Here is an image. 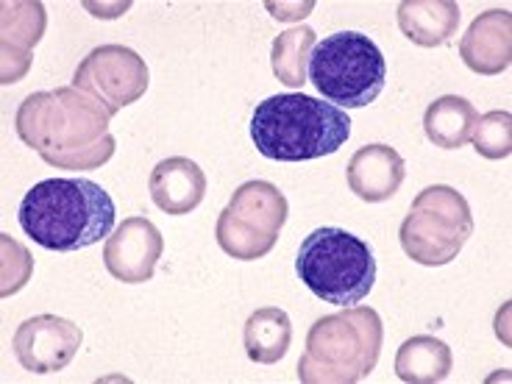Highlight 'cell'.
Here are the masks:
<instances>
[{
  "mask_svg": "<svg viewBox=\"0 0 512 384\" xmlns=\"http://www.w3.org/2000/svg\"><path fill=\"white\" fill-rule=\"evenodd\" d=\"M20 226L48 251H84L115 229V201L90 179H48L20 201Z\"/></svg>",
  "mask_w": 512,
  "mask_h": 384,
  "instance_id": "obj_2",
  "label": "cell"
},
{
  "mask_svg": "<svg viewBox=\"0 0 512 384\" xmlns=\"http://www.w3.org/2000/svg\"><path fill=\"white\" fill-rule=\"evenodd\" d=\"M476 154L485 159H507L512 154V115L510 112H487L476 120L471 134Z\"/></svg>",
  "mask_w": 512,
  "mask_h": 384,
  "instance_id": "obj_22",
  "label": "cell"
},
{
  "mask_svg": "<svg viewBox=\"0 0 512 384\" xmlns=\"http://www.w3.org/2000/svg\"><path fill=\"white\" fill-rule=\"evenodd\" d=\"M318 45V37L309 26H298L284 31L273 39L270 48V62H273V76L287 87H304L309 78V56Z\"/></svg>",
  "mask_w": 512,
  "mask_h": 384,
  "instance_id": "obj_20",
  "label": "cell"
},
{
  "mask_svg": "<svg viewBox=\"0 0 512 384\" xmlns=\"http://www.w3.org/2000/svg\"><path fill=\"white\" fill-rule=\"evenodd\" d=\"M3 31H0V81L14 84L26 76L31 56L48 26L45 6L37 0L3 3Z\"/></svg>",
  "mask_w": 512,
  "mask_h": 384,
  "instance_id": "obj_11",
  "label": "cell"
},
{
  "mask_svg": "<svg viewBox=\"0 0 512 384\" xmlns=\"http://www.w3.org/2000/svg\"><path fill=\"white\" fill-rule=\"evenodd\" d=\"M460 56L476 76H501L512 64L510 9H490L479 14L460 39Z\"/></svg>",
  "mask_w": 512,
  "mask_h": 384,
  "instance_id": "obj_12",
  "label": "cell"
},
{
  "mask_svg": "<svg viewBox=\"0 0 512 384\" xmlns=\"http://www.w3.org/2000/svg\"><path fill=\"white\" fill-rule=\"evenodd\" d=\"M351 137L343 109L304 92H284L262 101L251 117V140L265 159L309 162L337 154Z\"/></svg>",
  "mask_w": 512,
  "mask_h": 384,
  "instance_id": "obj_3",
  "label": "cell"
},
{
  "mask_svg": "<svg viewBox=\"0 0 512 384\" xmlns=\"http://www.w3.org/2000/svg\"><path fill=\"white\" fill-rule=\"evenodd\" d=\"M474 234V215L465 195L446 184L426 187L415 195L398 240L412 262L443 268L454 262Z\"/></svg>",
  "mask_w": 512,
  "mask_h": 384,
  "instance_id": "obj_7",
  "label": "cell"
},
{
  "mask_svg": "<svg viewBox=\"0 0 512 384\" xmlns=\"http://www.w3.org/2000/svg\"><path fill=\"white\" fill-rule=\"evenodd\" d=\"M387 64L379 45L359 31L323 37L309 56V81L337 109H362L384 90Z\"/></svg>",
  "mask_w": 512,
  "mask_h": 384,
  "instance_id": "obj_6",
  "label": "cell"
},
{
  "mask_svg": "<svg viewBox=\"0 0 512 384\" xmlns=\"http://www.w3.org/2000/svg\"><path fill=\"white\" fill-rule=\"evenodd\" d=\"M384 326L371 307H346L315 320L307 334V351L298 359L304 384H357L379 362Z\"/></svg>",
  "mask_w": 512,
  "mask_h": 384,
  "instance_id": "obj_4",
  "label": "cell"
},
{
  "mask_svg": "<svg viewBox=\"0 0 512 384\" xmlns=\"http://www.w3.org/2000/svg\"><path fill=\"white\" fill-rule=\"evenodd\" d=\"M295 270L309 293L326 304L354 307L376 284V256L371 245L340 226H323L298 248Z\"/></svg>",
  "mask_w": 512,
  "mask_h": 384,
  "instance_id": "obj_5",
  "label": "cell"
},
{
  "mask_svg": "<svg viewBox=\"0 0 512 384\" xmlns=\"http://www.w3.org/2000/svg\"><path fill=\"white\" fill-rule=\"evenodd\" d=\"M151 73L140 53L126 45H101L76 67L73 87L87 92L109 115H117L148 92Z\"/></svg>",
  "mask_w": 512,
  "mask_h": 384,
  "instance_id": "obj_8",
  "label": "cell"
},
{
  "mask_svg": "<svg viewBox=\"0 0 512 384\" xmlns=\"http://www.w3.org/2000/svg\"><path fill=\"white\" fill-rule=\"evenodd\" d=\"M293 343L290 315L279 307H262L248 315L243 329L245 354L256 365H276Z\"/></svg>",
  "mask_w": 512,
  "mask_h": 384,
  "instance_id": "obj_18",
  "label": "cell"
},
{
  "mask_svg": "<svg viewBox=\"0 0 512 384\" xmlns=\"http://www.w3.org/2000/svg\"><path fill=\"white\" fill-rule=\"evenodd\" d=\"M151 198L165 215H190L206 195V176L187 156L162 159L151 170Z\"/></svg>",
  "mask_w": 512,
  "mask_h": 384,
  "instance_id": "obj_14",
  "label": "cell"
},
{
  "mask_svg": "<svg viewBox=\"0 0 512 384\" xmlns=\"http://www.w3.org/2000/svg\"><path fill=\"white\" fill-rule=\"evenodd\" d=\"M476 120L479 115H476L474 103L465 101L460 95H443L435 103H429V109L423 115V131H426V140L435 148L457 151L471 142Z\"/></svg>",
  "mask_w": 512,
  "mask_h": 384,
  "instance_id": "obj_19",
  "label": "cell"
},
{
  "mask_svg": "<svg viewBox=\"0 0 512 384\" xmlns=\"http://www.w3.org/2000/svg\"><path fill=\"white\" fill-rule=\"evenodd\" d=\"M231 215H237L240 220H245L248 226L265 231V234H273L279 237L287 223V215H290V206H287V198L284 192L270 184V181H245L240 184L229 201Z\"/></svg>",
  "mask_w": 512,
  "mask_h": 384,
  "instance_id": "obj_16",
  "label": "cell"
},
{
  "mask_svg": "<svg viewBox=\"0 0 512 384\" xmlns=\"http://www.w3.org/2000/svg\"><path fill=\"white\" fill-rule=\"evenodd\" d=\"M454 368L451 348L432 334H415L404 340L396 354V373L407 384L446 382Z\"/></svg>",
  "mask_w": 512,
  "mask_h": 384,
  "instance_id": "obj_17",
  "label": "cell"
},
{
  "mask_svg": "<svg viewBox=\"0 0 512 384\" xmlns=\"http://www.w3.org/2000/svg\"><path fill=\"white\" fill-rule=\"evenodd\" d=\"M81 343L84 332L73 320L59 315H37L17 326L14 357L31 373H56L76 359Z\"/></svg>",
  "mask_w": 512,
  "mask_h": 384,
  "instance_id": "obj_9",
  "label": "cell"
},
{
  "mask_svg": "<svg viewBox=\"0 0 512 384\" xmlns=\"http://www.w3.org/2000/svg\"><path fill=\"white\" fill-rule=\"evenodd\" d=\"M165 251V237L148 218H126L103 245V265L123 284H145Z\"/></svg>",
  "mask_w": 512,
  "mask_h": 384,
  "instance_id": "obj_10",
  "label": "cell"
},
{
  "mask_svg": "<svg viewBox=\"0 0 512 384\" xmlns=\"http://www.w3.org/2000/svg\"><path fill=\"white\" fill-rule=\"evenodd\" d=\"M346 179L351 192L365 204H382L390 201L401 184L407 179V165L390 145H365L357 154L351 156L346 167Z\"/></svg>",
  "mask_w": 512,
  "mask_h": 384,
  "instance_id": "obj_13",
  "label": "cell"
},
{
  "mask_svg": "<svg viewBox=\"0 0 512 384\" xmlns=\"http://www.w3.org/2000/svg\"><path fill=\"white\" fill-rule=\"evenodd\" d=\"M112 115L87 92H34L17 109V137L56 170H95L115 156Z\"/></svg>",
  "mask_w": 512,
  "mask_h": 384,
  "instance_id": "obj_1",
  "label": "cell"
},
{
  "mask_svg": "<svg viewBox=\"0 0 512 384\" xmlns=\"http://www.w3.org/2000/svg\"><path fill=\"white\" fill-rule=\"evenodd\" d=\"M460 14L454 0H404L398 3V28L418 48H440L457 37Z\"/></svg>",
  "mask_w": 512,
  "mask_h": 384,
  "instance_id": "obj_15",
  "label": "cell"
},
{
  "mask_svg": "<svg viewBox=\"0 0 512 384\" xmlns=\"http://www.w3.org/2000/svg\"><path fill=\"white\" fill-rule=\"evenodd\" d=\"M215 237H218V245L231 256V259H240V262H254V259H262L268 256L279 237L273 234H265V231L248 226L245 220H240L237 215H231L229 209H223L218 218V229H215Z\"/></svg>",
  "mask_w": 512,
  "mask_h": 384,
  "instance_id": "obj_21",
  "label": "cell"
}]
</instances>
